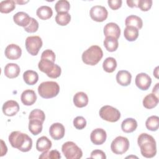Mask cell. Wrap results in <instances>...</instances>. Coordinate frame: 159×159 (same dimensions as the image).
Listing matches in <instances>:
<instances>
[{
  "instance_id": "obj_1",
  "label": "cell",
  "mask_w": 159,
  "mask_h": 159,
  "mask_svg": "<svg viewBox=\"0 0 159 159\" xmlns=\"http://www.w3.org/2000/svg\"><path fill=\"white\" fill-rule=\"evenodd\" d=\"M9 142L13 148L22 152L30 150L32 147V139L26 134L19 131H13L9 135Z\"/></svg>"
},
{
  "instance_id": "obj_2",
  "label": "cell",
  "mask_w": 159,
  "mask_h": 159,
  "mask_svg": "<svg viewBox=\"0 0 159 159\" xmlns=\"http://www.w3.org/2000/svg\"><path fill=\"white\" fill-rule=\"evenodd\" d=\"M137 143L140 148V152L143 157L150 158L156 155V142L152 135L147 133L140 134L137 139Z\"/></svg>"
},
{
  "instance_id": "obj_3",
  "label": "cell",
  "mask_w": 159,
  "mask_h": 159,
  "mask_svg": "<svg viewBox=\"0 0 159 159\" xmlns=\"http://www.w3.org/2000/svg\"><path fill=\"white\" fill-rule=\"evenodd\" d=\"M103 57V52L98 45H92L85 50L81 56L83 61L88 65L94 66Z\"/></svg>"
},
{
  "instance_id": "obj_4",
  "label": "cell",
  "mask_w": 159,
  "mask_h": 159,
  "mask_svg": "<svg viewBox=\"0 0 159 159\" xmlns=\"http://www.w3.org/2000/svg\"><path fill=\"white\" fill-rule=\"evenodd\" d=\"M60 92V86L55 81H45L40 83L38 87V93L39 95L45 99L54 98L58 95Z\"/></svg>"
},
{
  "instance_id": "obj_5",
  "label": "cell",
  "mask_w": 159,
  "mask_h": 159,
  "mask_svg": "<svg viewBox=\"0 0 159 159\" xmlns=\"http://www.w3.org/2000/svg\"><path fill=\"white\" fill-rule=\"evenodd\" d=\"M61 151L67 159H79L83 156L81 149L75 143L68 141L64 143L61 147Z\"/></svg>"
},
{
  "instance_id": "obj_6",
  "label": "cell",
  "mask_w": 159,
  "mask_h": 159,
  "mask_svg": "<svg viewBox=\"0 0 159 159\" xmlns=\"http://www.w3.org/2000/svg\"><path fill=\"white\" fill-rule=\"evenodd\" d=\"M99 116L104 120L110 122H115L120 118V112L116 108L106 105L102 106L99 112Z\"/></svg>"
},
{
  "instance_id": "obj_7",
  "label": "cell",
  "mask_w": 159,
  "mask_h": 159,
  "mask_svg": "<svg viewBox=\"0 0 159 159\" xmlns=\"http://www.w3.org/2000/svg\"><path fill=\"white\" fill-rule=\"evenodd\" d=\"M129 148V141L127 138L118 136L115 138L111 143V149L116 155H122L125 153Z\"/></svg>"
},
{
  "instance_id": "obj_8",
  "label": "cell",
  "mask_w": 159,
  "mask_h": 159,
  "mask_svg": "<svg viewBox=\"0 0 159 159\" xmlns=\"http://www.w3.org/2000/svg\"><path fill=\"white\" fill-rule=\"evenodd\" d=\"M42 39L39 36H29L25 40V48L27 51L32 56L38 54L42 47Z\"/></svg>"
},
{
  "instance_id": "obj_9",
  "label": "cell",
  "mask_w": 159,
  "mask_h": 159,
  "mask_svg": "<svg viewBox=\"0 0 159 159\" xmlns=\"http://www.w3.org/2000/svg\"><path fill=\"white\" fill-rule=\"evenodd\" d=\"M89 15L93 20L101 22L104 21L107 19L108 12L105 7L97 5L91 8Z\"/></svg>"
},
{
  "instance_id": "obj_10",
  "label": "cell",
  "mask_w": 159,
  "mask_h": 159,
  "mask_svg": "<svg viewBox=\"0 0 159 159\" xmlns=\"http://www.w3.org/2000/svg\"><path fill=\"white\" fill-rule=\"evenodd\" d=\"M135 84L141 90H147L152 83V79L149 75L145 73H140L135 77Z\"/></svg>"
},
{
  "instance_id": "obj_11",
  "label": "cell",
  "mask_w": 159,
  "mask_h": 159,
  "mask_svg": "<svg viewBox=\"0 0 159 159\" xmlns=\"http://www.w3.org/2000/svg\"><path fill=\"white\" fill-rule=\"evenodd\" d=\"M107 138L106 132L101 128H97L93 130L90 135V139L94 145H99L104 143Z\"/></svg>"
},
{
  "instance_id": "obj_12",
  "label": "cell",
  "mask_w": 159,
  "mask_h": 159,
  "mask_svg": "<svg viewBox=\"0 0 159 159\" xmlns=\"http://www.w3.org/2000/svg\"><path fill=\"white\" fill-rule=\"evenodd\" d=\"M49 133L51 137L55 140H58L61 139L65 133V127L61 123L56 122L51 125L49 129Z\"/></svg>"
},
{
  "instance_id": "obj_13",
  "label": "cell",
  "mask_w": 159,
  "mask_h": 159,
  "mask_svg": "<svg viewBox=\"0 0 159 159\" xmlns=\"http://www.w3.org/2000/svg\"><path fill=\"white\" fill-rule=\"evenodd\" d=\"M5 56L9 60H17L22 55V50L19 46L16 44L11 43L8 45L4 51Z\"/></svg>"
},
{
  "instance_id": "obj_14",
  "label": "cell",
  "mask_w": 159,
  "mask_h": 159,
  "mask_svg": "<svg viewBox=\"0 0 159 159\" xmlns=\"http://www.w3.org/2000/svg\"><path fill=\"white\" fill-rule=\"evenodd\" d=\"M19 111V105L16 101L9 100L5 102L2 106V112L7 116H14Z\"/></svg>"
},
{
  "instance_id": "obj_15",
  "label": "cell",
  "mask_w": 159,
  "mask_h": 159,
  "mask_svg": "<svg viewBox=\"0 0 159 159\" xmlns=\"http://www.w3.org/2000/svg\"><path fill=\"white\" fill-rule=\"evenodd\" d=\"M104 34L105 37H111L118 39L120 35L119 26L114 22L107 23L104 27Z\"/></svg>"
},
{
  "instance_id": "obj_16",
  "label": "cell",
  "mask_w": 159,
  "mask_h": 159,
  "mask_svg": "<svg viewBox=\"0 0 159 159\" xmlns=\"http://www.w3.org/2000/svg\"><path fill=\"white\" fill-rule=\"evenodd\" d=\"M20 99L25 106H31L34 104L37 100V95L34 90L26 89L22 92L20 96Z\"/></svg>"
},
{
  "instance_id": "obj_17",
  "label": "cell",
  "mask_w": 159,
  "mask_h": 159,
  "mask_svg": "<svg viewBox=\"0 0 159 159\" xmlns=\"http://www.w3.org/2000/svg\"><path fill=\"white\" fill-rule=\"evenodd\" d=\"M20 69L18 65L16 63H7L5 67L4 73L6 77L12 79L17 77L20 73Z\"/></svg>"
},
{
  "instance_id": "obj_18",
  "label": "cell",
  "mask_w": 159,
  "mask_h": 159,
  "mask_svg": "<svg viewBox=\"0 0 159 159\" xmlns=\"http://www.w3.org/2000/svg\"><path fill=\"white\" fill-rule=\"evenodd\" d=\"M132 75L127 70L119 71L116 75V81L122 86H127L131 83Z\"/></svg>"
},
{
  "instance_id": "obj_19",
  "label": "cell",
  "mask_w": 159,
  "mask_h": 159,
  "mask_svg": "<svg viewBox=\"0 0 159 159\" xmlns=\"http://www.w3.org/2000/svg\"><path fill=\"white\" fill-rule=\"evenodd\" d=\"M31 17L24 12H18L13 16L14 22L19 26L26 27L30 22Z\"/></svg>"
},
{
  "instance_id": "obj_20",
  "label": "cell",
  "mask_w": 159,
  "mask_h": 159,
  "mask_svg": "<svg viewBox=\"0 0 159 159\" xmlns=\"http://www.w3.org/2000/svg\"><path fill=\"white\" fill-rule=\"evenodd\" d=\"M73 103L77 107H84L88 103V97L84 92H78L73 96Z\"/></svg>"
},
{
  "instance_id": "obj_21",
  "label": "cell",
  "mask_w": 159,
  "mask_h": 159,
  "mask_svg": "<svg viewBox=\"0 0 159 159\" xmlns=\"http://www.w3.org/2000/svg\"><path fill=\"white\" fill-rule=\"evenodd\" d=\"M52 143L50 139L46 136H42L39 138L36 142V149L39 152L48 151L52 147Z\"/></svg>"
},
{
  "instance_id": "obj_22",
  "label": "cell",
  "mask_w": 159,
  "mask_h": 159,
  "mask_svg": "<svg viewBox=\"0 0 159 159\" xmlns=\"http://www.w3.org/2000/svg\"><path fill=\"white\" fill-rule=\"evenodd\" d=\"M137 127V122L133 118H127L121 124L122 130L125 133H131L135 130Z\"/></svg>"
},
{
  "instance_id": "obj_23",
  "label": "cell",
  "mask_w": 159,
  "mask_h": 159,
  "mask_svg": "<svg viewBox=\"0 0 159 159\" xmlns=\"http://www.w3.org/2000/svg\"><path fill=\"white\" fill-rule=\"evenodd\" d=\"M158 103V98L153 93L147 94L143 99V106L148 109H153L157 106Z\"/></svg>"
},
{
  "instance_id": "obj_24",
  "label": "cell",
  "mask_w": 159,
  "mask_h": 159,
  "mask_svg": "<svg viewBox=\"0 0 159 159\" xmlns=\"http://www.w3.org/2000/svg\"><path fill=\"white\" fill-rule=\"evenodd\" d=\"M43 122L39 119H30L29 122V130L34 135L39 134L42 130Z\"/></svg>"
},
{
  "instance_id": "obj_25",
  "label": "cell",
  "mask_w": 159,
  "mask_h": 159,
  "mask_svg": "<svg viewBox=\"0 0 159 159\" xmlns=\"http://www.w3.org/2000/svg\"><path fill=\"white\" fill-rule=\"evenodd\" d=\"M55 65V64L54 62L50 60L40 58V60L38 64V67L42 72L45 73L47 75L53 69Z\"/></svg>"
},
{
  "instance_id": "obj_26",
  "label": "cell",
  "mask_w": 159,
  "mask_h": 159,
  "mask_svg": "<svg viewBox=\"0 0 159 159\" xmlns=\"http://www.w3.org/2000/svg\"><path fill=\"white\" fill-rule=\"evenodd\" d=\"M23 79L28 85H34L39 80L38 73L33 70H27L23 73Z\"/></svg>"
},
{
  "instance_id": "obj_27",
  "label": "cell",
  "mask_w": 159,
  "mask_h": 159,
  "mask_svg": "<svg viewBox=\"0 0 159 159\" xmlns=\"http://www.w3.org/2000/svg\"><path fill=\"white\" fill-rule=\"evenodd\" d=\"M36 14L40 19L47 20L52 17L53 15V11L50 7L47 6H42L37 9Z\"/></svg>"
},
{
  "instance_id": "obj_28",
  "label": "cell",
  "mask_w": 159,
  "mask_h": 159,
  "mask_svg": "<svg viewBox=\"0 0 159 159\" xmlns=\"http://www.w3.org/2000/svg\"><path fill=\"white\" fill-rule=\"evenodd\" d=\"M125 24L127 26H132L137 29H140L143 25V22L140 17L135 15H130L126 17Z\"/></svg>"
},
{
  "instance_id": "obj_29",
  "label": "cell",
  "mask_w": 159,
  "mask_h": 159,
  "mask_svg": "<svg viewBox=\"0 0 159 159\" xmlns=\"http://www.w3.org/2000/svg\"><path fill=\"white\" fill-rule=\"evenodd\" d=\"M124 35L127 40L135 41L139 37V29L132 26H127L124 29Z\"/></svg>"
},
{
  "instance_id": "obj_30",
  "label": "cell",
  "mask_w": 159,
  "mask_h": 159,
  "mask_svg": "<svg viewBox=\"0 0 159 159\" xmlns=\"http://www.w3.org/2000/svg\"><path fill=\"white\" fill-rule=\"evenodd\" d=\"M103 43L106 49L110 52L116 51L119 46L117 39L111 37H106L104 40Z\"/></svg>"
},
{
  "instance_id": "obj_31",
  "label": "cell",
  "mask_w": 159,
  "mask_h": 159,
  "mask_svg": "<svg viewBox=\"0 0 159 159\" xmlns=\"http://www.w3.org/2000/svg\"><path fill=\"white\" fill-rule=\"evenodd\" d=\"M117 67V61L112 57L106 58L102 63V68L107 73H112Z\"/></svg>"
},
{
  "instance_id": "obj_32",
  "label": "cell",
  "mask_w": 159,
  "mask_h": 159,
  "mask_svg": "<svg viewBox=\"0 0 159 159\" xmlns=\"http://www.w3.org/2000/svg\"><path fill=\"white\" fill-rule=\"evenodd\" d=\"M16 8V2L13 0L2 1L0 2V12L1 13L7 14Z\"/></svg>"
},
{
  "instance_id": "obj_33",
  "label": "cell",
  "mask_w": 159,
  "mask_h": 159,
  "mask_svg": "<svg viewBox=\"0 0 159 159\" xmlns=\"http://www.w3.org/2000/svg\"><path fill=\"white\" fill-rule=\"evenodd\" d=\"M145 126L149 130H157L159 127V117L157 116H152L149 117L145 122Z\"/></svg>"
},
{
  "instance_id": "obj_34",
  "label": "cell",
  "mask_w": 159,
  "mask_h": 159,
  "mask_svg": "<svg viewBox=\"0 0 159 159\" xmlns=\"http://www.w3.org/2000/svg\"><path fill=\"white\" fill-rule=\"evenodd\" d=\"M70 20L71 16L68 12L57 13L55 17L56 22L61 26L66 25L70 22Z\"/></svg>"
},
{
  "instance_id": "obj_35",
  "label": "cell",
  "mask_w": 159,
  "mask_h": 159,
  "mask_svg": "<svg viewBox=\"0 0 159 159\" xmlns=\"http://www.w3.org/2000/svg\"><path fill=\"white\" fill-rule=\"evenodd\" d=\"M70 8V2L66 0H60L58 1L55 5V9L57 13L68 12Z\"/></svg>"
},
{
  "instance_id": "obj_36",
  "label": "cell",
  "mask_w": 159,
  "mask_h": 159,
  "mask_svg": "<svg viewBox=\"0 0 159 159\" xmlns=\"http://www.w3.org/2000/svg\"><path fill=\"white\" fill-rule=\"evenodd\" d=\"M61 158V155L60 152L56 150H52L51 151H45L43 152L40 156L39 158L40 159H58Z\"/></svg>"
},
{
  "instance_id": "obj_37",
  "label": "cell",
  "mask_w": 159,
  "mask_h": 159,
  "mask_svg": "<svg viewBox=\"0 0 159 159\" xmlns=\"http://www.w3.org/2000/svg\"><path fill=\"white\" fill-rule=\"evenodd\" d=\"M29 119H39L43 122L45 119V115L43 111L39 109H35L30 112Z\"/></svg>"
},
{
  "instance_id": "obj_38",
  "label": "cell",
  "mask_w": 159,
  "mask_h": 159,
  "mask_svg": "<svg viewBox=\"0 0 159 159\" xmlns=\"http://www.w3.org/2000/svg\"><path fill=\"white\" fill-rule=\"evenodd\" d=\"M38 29H39V23L36 19L32 17H31L29 24L26 27H24V29L25 30V31L29 33L35 32H37Z\"/></svg>"
},
{
  "instance_id": "obj_39",
  "label": "cell",
  "mask_w": 159,
  "mask_h": 159,
  "mask_svg": "<svg viewBox=\"0 0 159 159\" xmlns=\"http://www.w3.org/2000/svg\"><path fill=\"white\" fill-rule=\"evenodd\" d=\"M74 127L78 130L83 129L86 125V120L82 116H77L73 120Z\"/></svg>"
},
{
  "instance_id": "obj_40",
  "label": "cell",
  "mask_w": 159,
  "mask_h": 159,
  "mask_svg": "<svg viewBox=\"0 0 159 159\" xmlns=\"http://www.w3.org/2000/svg\"><path fill=\"white\" fill-rule=\"evenodd\" d=\"M152 6V0H139L138 7L142 11H148Z\"/></svg>"
},
{
  "instance_id": "obj_41",
  "label": "cell",
  "mask_w": 159,
  "mask_h": 159,
  "mask_svg": "<svg viewBox=\"0 0 159 159\" xmlns=\"http://www.w3.org/2000/svg\"><path fill=\"white\" fill-rule=\"evenodd\" d=\"M45 58L47 60H50L53 62H55V53L50 49H47L44 50L42 55H41V58Z\"/></svg>"
},
{
  "instance_id": "obj_42",
  "label": "cell",
  "mask_w": 159,
  "mask_h": 159,
  "mask_svg": "<svg viewBox=\"0 0 159 159\" xmlns=\"http://www.w3.org/2000/svg\"><path fill=\"white\" fill-rule=\"evenodd\" d=\"M61 73V68L58 65L55 64L53 69L50 71V73L47 75V76L51 78H57L60 76Z\"/></svg>"
},
{
  "instance_id": "obj_43",
  "label": "cell",
  "mask_w": 159,
  "mask_h": 159,
  "mask_svg": "<svg viewBox=\"0 0 159 159\" xmlns=\"http://www.w3.org/2000/svg\"><path fill=\"white\" fill-rule=\"evenodd\" d=\"M91 158H99V159H106V156L105 153L101 150H94L91 153Z\"/></svg>"
},
{
  "instance_id": "obj_44",
  "label": "cell",
  "mask_w": 159,
  "mask_h": 159,
  "mask_svg": "<svg viewBox=\"0 0 159 159\" xmlns=\"http://www.w3.org/2000/svg\"><path fill=\"white\" fill-rule=\"evenodd\" d=\"M121 0H109L107 1L109 7L112 10H117L119 9L122 6Z\"/></svg>"
},
{
  "instance_id": "obj_45",
  "label": "cell",
  "mask_w": 159,
  "mask_h": 159,
  "mask_svg": "<svg viewBox=\"0 0 159 159\" xmlns=\"http://www.w3.org/2000/svg\"><path fill=\"white\" fill-rule=\"evenodd\" d=\"M1 157L4 156V155L6 154L7 152V146L6 145V144L4 143V141L2 140H1Z\"/></svg>"
},
{
  "instance_id": "obj_46",
  "label": "cell",
  "mask_w": 159,
  "mask_h": 159,
  "mask_svg": "<svg viewBox=\"0 0 159 159\" xmlns=\"http://www.w3.org/2000/svg\"><path fill=\"white\" fill-rule=\"evenodd\" d=\"M139 0H127V4L130 7H138Z\"/></svg>"
},
{
  "instance_id": "obj_47",
  "label": "cell",
  "mask_w": 159,
  "mask_h": 159,
  "mask_svg": "<svg viewBox=\"0 0 159 159\" xmlns=\"http://www.w3.org/2000/svg\"><path fill=\"white\" fill-rule=\"evenodd\" d=\"M158 84H159V83H157L155 86L153 87V90H152V93L155 95H156L158 98Z\"/></svg>"
},
{
  "instance_id": "obj_48",
  "label": "cell",
  "mask_w": 159,
  "mask_h": 159,
  "mask_svg": "<svg viewBox=\"0 0 159 159\" xmlns=\"http://www.w3.org/2000/svg\"><path fill=\"white\" fill-rule=\"evenodd\" d=\"M158 66L156 67L154 71H153V75H155V76L157 78H158Z\"/></svg>"
},
{
  "instance_id": "obj_49",
  "label": "cell",
  "mask_w": 159,
  "mask_h": 159,
  "mask_svg": "<svg viewBox=\"0 0 159 159\" xmlns=\"http://www.w3.org/2000/svg\"><path fill=\"white\" fill-rule=\"evenodd\" d=\"M16 2H17V3H18V4H25V3H27V2H28V1H15Z\"/></svg>"
}]
</instances>
